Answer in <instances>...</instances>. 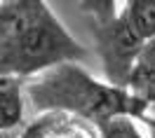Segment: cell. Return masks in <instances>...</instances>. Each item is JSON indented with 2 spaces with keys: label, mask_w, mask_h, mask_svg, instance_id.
I'll return each instance as SVG.
<instances>
[{
  "label": "cell",
  "mask_w": 155,
  "mask_h": 138,
  "mask_svg": "<svg viewBox=\"0 0 155 138\" xmlns=\"http://www.w3.org/2000/svg\"><path fill=\"white\" fill-rule=\"evenodd\" d=\"M45 2L35 0H7L0 5V45L10 52L38 21Z\"/></svg>",
  "instance_id": "cell-4"
},
{
  "label": "cell",
  "mask_w": 155,
  "mask_h": 138,
  "mask_svg": "<svg viewBox=\"0 0 155 138\" xmlns=\"http://www.w3.org/2000/svg\"><path fill=\"white\" fill-rule=\"evenodd\" d=\"M139 61H146V63H153L155 66V40H148L143 45V52H141V59Z\"/></svg>",
  "instance_id": "cell-9"
},
{
  "label": "cell",
  "mask_w": 155,
  "mask_h": 138,
  "mask_svg": "<svg viewBox=\"0 0 155 138\" xmlns=\"http://www.w3.org/2000/svg\"><path fill=\"white\" fill-rule=\"evenodd\" d=\"M24 117V99H21L19 77H2L0 82V124L2 131L19 127Z\"/></svg>",
  "instance_id": "cell-5"
},
{
  "label": "cell",
  "mask_w": 155,
  "mask_h": 138,
  "mask_svg": "<svg viewBox=\"0 0 155 138\" xmlns=\"http://www.w3.org/2000/svg\"><path fill=\"white\" fill-rule=\"evenodd\" d=\"M143 40L136 35V30L129 26V21L120 14L117 19H108L97 33V47L104 59L108 77L113 84L129 87L132 70L141 59Z\"/></svg>",
  "instance_id": "cell-3"
},
{
  "label": "cell",
  "mask_w": 155,
  "mask_h": 138,
  "mask_svg": "<svg viewBox=\"0 0 155 138\" xmlns=\"http://www.w3.org/2000/svg\"><path fill=\"white\" fill-rule=\"evenodd\" d=\"M85 56H87L85 47L71 38V33L45 5L33 28L10 52L0 54V63H2V77H24L49 66H59Z\"/></svg>",
  "instance_id": "cell-1"
},
{
  "label": "cell",
  "mask_w": 155,
  "mask_h": 138,
  "mask_svg": "<svg viewBox=\"0 0 155 138\" xmlns=\"http://www.w3.org/2000/svg\"><path fill=\"white\" fill-rule=\"evenodd\" d=\"M75 87H78V91H73L66 75L61 73V75L49 77L42 87L38 84L33 89V96L40 103H47L49 99H57L61 94L64 103L71 110H80V112H87L92 117H106V119L117 117V110L127 105V99L120 89L99 87L94 82H89L80 70H75Z\"/></svg>",
  "instance_id": "cell-2"
},
{
  "label": "cell",
  "mask_w": 155,
  "mask_h": 138,
  "mask_svg": "<svg viewBox=\"0 0 155 138\" xmlns=\"http://www.w3.org/2000/svg\"><path fill=\"white\" fill-rule=\"evenodd\" d=\"M122 17L136 30V35L148 42L155 40V0H132L125 5Z\"/></svg>",
  "instance_id": "cell-6"
},
{
  "label": "cell",
  "mask_w": 155,
  "mask_h": 138,
  "mask_svg": "<svg viewBox=\"0 0 155 138\" xmlns=\"http://www.w3.org/2000/svg\"><path fill=\"white\" fill-rule=\"evenodd\" d=\"M129 89L141 103H155V66L139 61L129 77Z\"/></svg>",
  "instance_id": "cell-7"
},
{
  "label": "cell",
  "mask_w": 155,
  "mask_h": 138,
  "mask_svg": "<svg viewBox=\"0 0 155 138\" xmlns=\"http://www.w3.org/2000/svg\"><path fill=\"white\" fill-rule=\"evenodd\" d=\"M101 138H143V136L127 115H117V117L101 122Z\"/></svg>",
  "instance_id": "cell-8"
}]
</instances>
